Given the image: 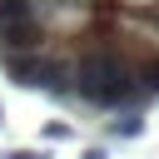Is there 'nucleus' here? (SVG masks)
<instances>
[{"label": "nucleus", "mask_w": 159, "mask_h": 159, "mask_svg": "<svg viewBox=\"0 0 159 159\" xmlns=\"http://www.w3.org/2000/svg\"><path fill=\"white\" fill-rule=\"evenodd\" d=\"M70 75H75V94L84 104H99V109H119V104H134L144 94L139 80H134V70H129V60L109 40H89L80 50V60H75Z\"/></svg>", "instance_id": "obj_1"}, {"label": "nucleus", "mask_w": 159, "mask_h": 159, "mask_svg": "<svg viewBox=\"0 0 159 159\" xmlns=\"http://www.w3.org/2000/svg\"><path fill=\"white\" fill-rule=\"evenodd\" d=\"M5 70H10L20 84H40V89H55V94H65V65L45 60L40 50H35V55H5Z\"/></svg>", "instance_id": "obj_2"}, {"label": "nucleus", "mask_w": 159, "mask_h": 159, "mask_svg": "<svg viewBox=\"0 0 159 159\" xmlns=\"http://www.w3.org/2000/svg\"><path fill=\"white\" fill-rule=\"evenodd\" d=\"M45 25L40 20H20V25H5L0 30V50L5 55H35V50H45Z\"/></svg>", "instance_id": "obj_3"}, {"label": "nucleus", "mask_w": 159, "mask_h": 159, "mask_svg": "<svg viewBox=\"0 0 159 159\" xmlns=\"http://www.w3.org/2000/svg\"><path fill=\"white\" fill-rule=\"evenodd\" d=\"M129 70H134V80H139V89H144V94H159V50L134 55V60H129Z\"/></svg>", "instance_id": "obj_4"}, {"label": "nucleus", "mask_w": 159, "mask_h": 159, "mask_svg": "<svg viewBox=\"0 0 159 159\" xmlns=\"http://www.w3.org/2000/svg\"><path fill=\"white\" fill-rule=\"evenodd\" d=\"M20 20H35V0H0V30Z\"/></svg>", "instance_id": "obj_5"}, {"label": "nucleus", "mask_w": 159, "mask_h": 159, "mask_svg": "<svg viewBox=\"0 0 159 159\" xmlns=\"http://www.w3.org/2000/svg\"><path fill=\"white\" fill-rule=\"evenodd\" d=\"M139 129H144V124H139V119H134V114H129V119H119V124H114V134H124V139H129V134H139Z\"/></svg>", "instance_id": "obj_6"}, {"label": "nucleus", "mask_w": 159, "mask_h": 159, "mask_svg": "<svg viewBox=\"0 0 159 159\" xmlns=\"http://www.w3.org/2000/svg\"><path fill=\"white\" fill-rule=\"evenodd\" d=\"M5 159H45V149H15V154H5Z\"/></svg>", "instance_id": "obj_7"}, {"label": "nucleus", "mask_w": 159, "mask_h": 159, "mask_svg": "<svg viewBox=\"0 0 159 159\" xmlns=\"http://www.w3.org/2000/svg\"><path fill=\"white\" fill-rule=\"evenodd\" d=\"M144 15H149V20H154V25H159V5H149V10H144Z\"/></svg>", "instance_id": "obj_8"}]
</instances>
